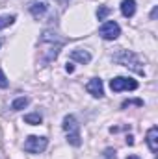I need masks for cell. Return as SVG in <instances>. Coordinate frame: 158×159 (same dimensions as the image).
Instances as JSON below:
<instances>
[{
	"label": "cell",
	"instance_id": "cell-6",
	"mask_svg": "<svg viewBox=\"0 0 158 159\" xmlns=\"http://www.w3.org/2000/svg\"><path fill=\"white\" fill-rule=\"evenodd\" d=\"M110 89L114 93H121V91H134L138 89V81L132 78H126V76H117L110 81Z\"/></svg>",
	"mask_w": 158,
	"mask_h": 159
},
{
	"label": "cell",
	"instance_id": "cell-16",
	"mask_svg": "<svg viewBox=\"0 0 158 159\" xmlns=\"http://www.w3.org/2000/svg\"><path fill=\"white\" fill-rule=\"evenodd\" d=\"M9 85V81H7V78H6V74L0 70V89H6Z\"/></svg>",
	"mask_w": 158,
	"mask_h": 159
},
{
	"label": "cell",
	"instance_id": "cell-1",
	"mask_svg": "<svg viewBox=\"0 0 158 159\" xmlns=\"http://www.w3.org/2000/svg\"><path fill=\"white\" fill-rule=\"evenodd\" d=\"M63 46V41H60L56 37V34L52 32H43L41 35V41H39V50H41V65H48L50 61H54L60 54Z\"/></svg>",
	"mask_w": 158,
	"mask_h": 159
},
{
	"label": "cell",
	"instance_id": "cell-21",
	"mask_svg": "<svg viewBox=\"0 0 158 159\" xmlns=\"http://www.w3.org/2000/svg\"><path fill=\"white\" fill-rule=\"evenodd\" d=\"M65 70H67V72H73V70H75V67H73L71 63H67V65H65Z\"/></svg>",
	"mask_w": 158,
	"mask_h": 159
},
{
	"label": "cell",
	"instance_id": "cell-13",
	"mask_svg": "<svg viewBox=\"0 0 158 159\" xmlns=\"http://www.w3.org/2000/svg\"><path fill=\"white\" fill-rule=\"evenodd\" d=\"M24 122L32 124V126H37V124L43 122V117H41L39 113H28V115H24Z\"/></svg>",
	"mask_w": 158,
	"mask_h": 159
},
{
	"label": "cell",
	"instance_id": "cell-18",
	"mask_svg": "<svg viewBox=\"0 0 158 159\" xmlns=\"http://www.w3.org/2000/svg\"><path fill=\"white\" fill-rule=\"evenodd\" d=\"M143 106V102L141 100H126V102H123V107H126V106Z\"/></svg>",
	"mask_w": 158,
	"mask_h": 159
},
{
	"label": "cell",
	"instance_id": "cell-19",
	"mask_svg": "<svg viewBox=\"0 0 158 159\" xmlns=\"http://www.w3.org/2000/svg\"><path fill=\"white\" fill-rule=\"evenodd\" d=\"M126 144H128V146H132V144H134V137H132V135H128V137H126Z\"/></svg>",
	"mask_w": 158,
	"mask_h": 159
},
{
	"label": "cell",
	"instance_id": "cell-14",
	"mask_svg": "<svg viewBox=\"0 0 158 159\" xmlns=\"http://www.w3.org/2000/svg\"><path fill=\"white\" fill-rule=\"evenodd\" d=\"M13 22H15V15H2V17H0V30L11 26Z\"/></svg>",
	"mask_w": 158,
	"mask_h": 159
},
{
	"label": "cell",
	"instance_id": "cell-3",
	"mask_svg": "<svg viewBox=\"0 0 158 159\" xmlns=\"http://www.w3.org/2000/svg\"><path fill=\"white\" fill-rule=\"evenodd\" d=\"M63 131L67 133V141L73 146H80L82 144V137H80V124L78 120L75 119V115H67L63 119Z\"/></svg>",
	"mask_w": 158,
	"mask_h": 159
},
{
	"label": "cell",
	"instance_id": "cell-24",
	"mask_svg": "<svg viewBox=\"0 0 158 159\" xmlns=\"http://www.w3.org/2000/svg\"><path fill=\"white\" fill-rule=\"evenodd\" d=\"M63 2H67V0H63Z\"/></svg>",
	"mask_w": 158,
	"mask_h": 159
},
{
	"label": "cell",
	"instance_id": "cell-17",
	"mask_svg": "<svg viewBox=\"0 0 158 159\" xmlns=\"http://www.w3.org/2000/svg\"><path fill=\"white\" fill-rule=\"evenodd\" d=\"M104 157H106V159H116V150L106 148V150H104Z\"/></svg>",
	"mask_w": 158,
	"mask_h": 159
},
{
	"label": "cell",
	"instance_id": "cell-23",
	"mask_svg": "<svg viewBox=\"0 0 158 159\" xmlns=\"http://www.w3.org/2000/svg\"><path fill=\"white\" fill-rule=\"evenodd\" d=\"M0 46H2V39H0Z\"/></svg>",
	"mask_w": 158,
	"mask_h": 159
},
{
	"label": "cell",
	"instance_id": "cell-5",
	"mask_svg": "<svg viewBox=\"0 0 158 159\" xmlns=\"http://www.w3.org/2000/svg\"><path fill=\"white\" fill-rule=\"evenodd\" d=\"M99 35L106 41H116L121 35V28L116 20H104L99 28Z\"/></svg>",
	"mask_w": 158,
	"mask_h": 159
},
{
	"label": "cell",
	"instance_id": "cell-4",
	"mask_svg": "<svg viewBox=\"0 0 158 159\" xmlns=\"http://www.w3.org/2000/svg\"><path fill=\"white\" fill-rule=\"evenodd\" d=\"M47 146H48V139L39 137V135H30L24 141V150L30 152V154H41V152L47 150Z\"/></svg>",
	"mask_w": 158,
	"mask_h": 159
},
{
	"label": "cell",
	"instance_id": "cell-15",
	"mask_svg": "<svg viewBox=\"0 0 158 159\" xmlns=\"http://www.w3.org/2000/svg\"><path fill=\"white\" fill-rule=\"evenodd\" d=\"M108 15H110V7H108V6H99V9H97V19H99V20H104Z\"/></svg>",
	"mask_w": 158,
	"mask_h": 159
},
{
	"label": "cell",
	"instance_id": "cell-7",
	"mask_svg": "<svg viewBox=\"0 0 158 159\" xmlns=\"http://www.w3.org/2000/svg\"><path fill=\"white\" fill-rule=\"evenodd\" d=\"M86 89H87V93H89L91 96H95V98H102V96H104V87H102V80L101 78L89 80L87 85H86Z\"/></svg>",
	"mask_w": 158,
	"mask_h": 159
},
{
	"label": "cell",
	"instance_id": "cell-9",
	"mask_svg": "<svg viewBox=\"0 0 158 159\" xmlns=\"http://www.w3.org/2000/svg\"><path fill=\"white\" fill-rule=\"evenodd\" d=\"M28 9H30V13L34 15V19H41V17L47 13L48 4H47V2H39V0H34V2L28 6Z\"/></svg>",
	"mask_w": 158,
	"mask_h": 159
},
{
	"label": "cell",
	"instance_id": "cell-8",
	"mask_svg": "<svg viewBox=\"0 0 158 159\" xmlns=\"http://www.w3.org/2000/svg\"><path fill=\"white\" fill-rule=\"evenodd\" d=\"M71 59H73V61H78L82 65H87V63L91 61V54H89V50H86V48H75V50L71 52Z\"/></svg>",
	"mask_w": 158,
	"mask_h": 159
},
{
	"label": "cell",
	"instance_id": "cell-11",
	"mask_svg": "<svg viewBox=\"0 0 158 159\" xmlns=\"http://www.w3.org/2000/svg\"><path fill=\"white\" fill-rule=\"evenodd\" d=\"M121 13L126 19L134 17V13H136V0H123L121 2Z\"/></svg>",
	"mask_w": 158,
	"mask_h": 159
},
{
	"label": "cell",
	"instance_id": "cell-22",
	"mask_svg": "<svg viewBox=\"0 0 158 159\" xmlns=\"http://www.w3.org/2000/svg\"><path fill=\"white\" fill-rule=\"evenodd\" d=\"M126 159H141V157H138V156H128Z\"/></svg>",
	"mask_w": 158,
	"mask_h": 159
},
{
	"label": "cell",
	"instance_id": "cell-10",
	"mask_svg": "<svg viewBox=\"0 0 158 159\" xmlns=\"http://www.w3.org/2000/svg\"><path fill=\"white\" fill-rule=\"evenodd\" d=\"M147 144H149V150H151L153 154L158 152V128L156 126H153V128L147 131Z\"/></svg>",
	"mask_w": 158,
	"mask_h": 159
},
{
	"label": "cell",
	"instance_id": "cell-20",
	"mask_svg": "<svg viewBox=\"0 0 158 159\" xmlns=\"http://www.w3.org/2000/svg\"><path fill=\"white\" fill-rule=\"evenodd\" d=\"M156 13H158V7L155 6V7H153V11H151V19H156Z\"/></svg>",
	"mask_w": 158,
	"mask_h": 159
},
{
	"label": "cell",
	"instance_id": "cell-2",
	"mask_svg": "<svg viewBox=\"0 0 158 159\" xmlns=\"http://www.w3.org/2000/svg\"><path fill=\"white\" fill-rule=\"evenodd\" d=\"M114 61L119 63V65H123V67H126V69H130V70H134V72H138V74H145V69L141 67L143 63H141V59L132 52V50H119L117 54L114 56Z\"/></svg>",
	"mask_w": 158,
	"mask_h": 159
},
{
	"label": "cell",
	"instance_id": "cell-12",
	"mask_svg": "<svg viewBox=\"0 0 158 159\" xmlns=\"http://www.w3.org/2000/svg\"><path fill=\"white\" fill-rule=\"evenodd\" d=\"M28 104H30V98H28V96H19V98H15V100L11 102V109H13V111H21V109H24Z\"/></svg>",
	"mask_w": 158,
	"mask_h": 159
}]
</instances>
